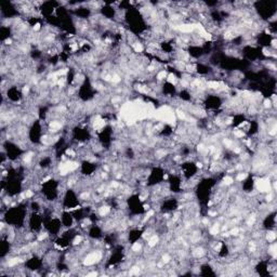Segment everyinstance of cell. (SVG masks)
I'll use <instances>...</instances> for the list:
<instances>
[{"label": "cell", "instance_id": "cell-1", "mask_svg": "<svg viewBox=\"0 0 277 277\" xmlns=\"http://www.w3.org/2000/svg\"><path fill=\"white\" fill-rule=\"evenodd\" d=\"M168 172L166 168L162 165H153L150 169L149 172L146 175L145 181H144V187L145 189H153L158 185L164 184L167 181Z\"/></svg>", "mask_w": 277, "mask_h": 277}, {"label": "cell", "instance_id": "cell-2", "mask_svg": "<svg viewBox=\"0 0 277 277\" xmlns=\"http://www.w3.org/2000/svg\"><path fill=\"white\" fill-rule=\"evenodd\" d=\"M46 133V125L38 118L29 125L27 130V141L29 145L39 148L43 144V137Z\"/></svg>", "mask_w": 277, "mask_h": 277}, {"label": "cell", "instance_id": "cell-3", "mask_svg": "<svg viewBox=\"0 0 277 277\" xmlns=\"http://www.w3.org/2000/svg\"><path fill=\"white\" fill-rule=\"evenodd\" d=\"M60 205L62 210L73 211L79 208L81 206V200L78 191L76 189H73V187H66L63 192Z\"/></svg>", "mask_w": 277, "mask_h": 277}, {"label": "cell", "instance_id": "cell-4", "mask_svg": "<svg viewBox=\"0 0 277 277\" xmlns=\"http://www.w3.org/2000/svg\"><path fill=\"white\" fill-rule=\"evenodd\" d=\"M200 169L195 159H184L179 164V174L181 175L184 182H190L198 178Z\"/></svg>", "mask_w": 277, "mask_h": 277}, {"label": "cell", "instance_id": "cell-5", "mask_svg": "<svg viewBox=\"0 0 277 277\" xmlns=\"http://www.w3.org/2000/svg\"><path fill=\"white\" fill-rule=\"evenodd\" d=\"M26 229L29 233L34 235H39L45 231V219L43 213H36V211H29Z\"/></svg>", "mask_w": 277, "mask_h": 277}, {"label": "cell", "instance_id": "cell-6", "mask_svg": "<svg viewBox=\"0 0 277 277\" xmlns=\"http://www.w3.org/2000/svg\"><path fill=\"white\" fill-rule=\"evenodd\" d=\"M105 231L100 223H91L86 230V237L92 241H100L104 237Z\"/></svg>", "mask_w": 277, "mask_h": 277}, {"label": "cell", "instance_id": "cell-7", "mask_svg": "<svg viewBox=\"0 0 277 277\" xmlns=\"http://www.w3.org/2000/svg\"><path fill=\"white\" fill-rule=\"evenodd\" d=\"M256 176L248 174L244 180L239 182V191L245 195H252L256 191Z\"/></svg>", "mask_w": 277, "mask_h": 277}, {"label": "cell", "instance_id": "cell-8", "mask_svg": "<svg viewBox=\"0 0 277 277\" xmlns=\"http://www.w3.org/2000/svg\"><path fill=\"white\" fill-rule=\"evenodd\" d=\"M261 230L266 231H275L276 229V211L275 209L270 210L264 215L261 219Z\"/></svg>", "mask_w": 277, "mask_h": 277}, {"label": "cell", "instance_id": "cell-9", "mask_svg": "<svg viewBox=\"0 0 277 277\" xmlns=\"http://www.w3.org/2000/svg\"><path fill=\"white\" fill-rule=\"evenodd\" d=\"M60 219L62 221L64 229H72V227L76 226L75 218L73 216V213L70 210H61L60 213Z\"/></svg>", "mask_w": 277, "mask_h": 277}, {"label": "cell", "instance_id": "cell-10", "mask_svg": "<svg viewBox=\"0 0 277 277\" xmlns=\"http://www.w3.org/2000/svg\"><path fill=\"white\" fill-rule=\"evenodd\" d=\"M217 273V268L211 264L210 262H202L198 266V275L201 276H216Z\"/></svg>", "mask_w": 277, "mask_h": 277}]
</instances>
